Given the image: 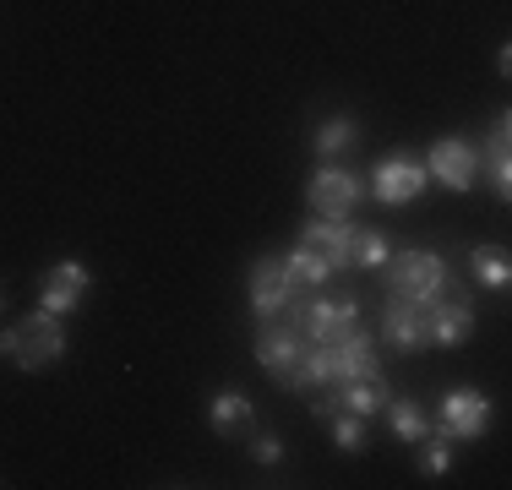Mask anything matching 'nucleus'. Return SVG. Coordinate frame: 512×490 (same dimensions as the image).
<instances>
[{
  "label": "nucleus",
  "mask_w": 512,
  "mask_h": 490,
  "mask_svg": "<svg viewBox=\"0 0 512 490\" xmlns=\"http://www.w3.org/2000/svg\"><path fill=\"white\" fill-rule=\"evenodd\" d=\"M382 273H387V300H409V305H431L447 289H458L436 251H393Z\"/></svg>",
  "instance_id": "1"
},
{
  "label": "nucleus",
  "mask_w": 512,
  "mask_h": 490,
  "mask_svg": "<svg viewBox=\"0 0 512 490\" xmlns=\"http://www.w3.org/2000/svg\"><path fill=\"white\" fill-rule=\"evenodd\" d=\"M0 354L11 365H22V371H44V365H55L66 354V327H60L55 311H33L0 333Z\"/></svg>",
  "instance_id": "2"
},
{
  "label": "nucleus",
  "mask_w": 512,
  "mask_h": 490,
  "mask_svg": "<svg viewBox=\"0 0 512 490\" xmlns=\"http://www.w3.org/2000/svg\"><path fill=\"white\" fill-rule=\"evenodd\" d=\"M256 365H262L267 376H278L289 392H295V376H300V360H306V333H300V322H295V305L284 311V322H267L262 333H256Z\"/></svg>",
  "instance_id": "3"
},
{
  "label": "nucleus",
  "mask_w": 512,
  "mask_h": 490,
  "mask_svg": "<svg viewBox=\"0 0 512 490\" xmlns=\"http://www.w3.org/2000/svg\"><path fill=\"white\" fill-rule=\"evenodd\" d=\"M295 322H300V333H306V343H338L360 327V300L355 294H349V300L322 294V300H311V305H295Z\"/></svg>",
  "instance_id": "4"
},
{
  "label": "nucleus",
  "mask_w": 512,
  "mask_h": 490,
  "mask_svg": "<svg viewBox=\"0 0 512 490\" xmlns=\"http://www.w3.org/2000/svg\"><path fill=\"white\" fill-rule=\"evenodd\" d=\"M425 186H431V175H425V158H414V153H387V158H376V169H371V196L387 207L414 202Z\"/></svg>",
  "instance_id": "5"
},
{
  "label": "nucleus",
  "mask_w": 512,
  "mask_h": 490,
  "mask_svg": "<svg viewBox=\"0 0 512 490\" xmlns=\"http://www.w3.org/2000/svg\"><path fill=\"white\" fill-rule=\"evenodd\" d=\"M425 175L447 191H474V180H480V147L469 137H442L425 153Z\"/></svg>",
  "instance_id": "6"
},
{
  "label": "nucleus",
  "mask_w": 512,
  "mask_h": 490,
  "mask_svg": "<svg viewBox=\"0 0 512 490\" xmlns=\"http://www.w3.org/2000/svg\"><path fill=\"white\" fill-rule=\"evenodd\" d=\"M295 273H289L284 256H262V262L251 267V311L262 316V322H273V316H284L289 305H295Z\"/></svg>",
  "instance_id": "7"
},
{
  "label": "nucleus",
  "mask_w": 512,
  "mask_h": 490,
  "mask_svg": "<svg viewBox=\"0 0 512 490\" xmlns=\"http://www.w3.org/2000/svg\"><path fill=\"white\" fill-rule=\"evenodd\" d=\"M360 196H365V180L349 175V169H338V164H322L306 186V202H311L316 218H349Z\"/></svg>",
  "instance_id": "8"
},
{
  "label": "nucleus",
  "mask_w": 512,
  "mask_h": 490,
  "mask_svg": "<svg viewBox=\"0 0 512 490\" xmlns=\"http://www.w3.org/2000/svg\"><path fill=\"white\" fill-rule=\"evenodd\" d=\"M436 425H442L447 441H480L485 425H491V403H485V392L458 387V392H447V398H442Z\"/></svg>",
  "instance_id": "9"
},
{
  "label": "nucleus",
  "mask_w": 512,
  "mask_h": 490,
  "mask_svg": "<svg viewBox=\"0 0 512 490\" xmlns=\"http://www.w3.org/2000/svg\"><path fill=\"white\" fill-rule=\"evenodd\" d=\"M425 333H431L436 349H458L463 338L474 333V305L463 289H447L442 300L425 305Z\"/></svg>",
  "instance_id": "10"
},
{
  "label": "nucleus",
  "mask_w": 512,
  "mask_h": 490,
  "mask_svg": "<svg viewBox=\"0 0 512 490\" xmlns=\"http://www.w3.org/2000/svg\"><path fill=\"white\" fill-rule=\"evenodd\" d=\"M88 289H93V273L82 262H55L50 273H44V284H39V305L44 311H55V316H71L82 300H88Z\"/></svg>",
  "instance_id": "11"
},
{
  "label": "nucleus",
  "mask_w": 512,
  "mask_h": 490,
  "mask_svg": "<svg viewBox=\"0 0 512 490\" xmlns=\"http://www.w3.org/2000/svg\"><path fill=\"white\" fill-rule=\"evenodd\" d=\"M300 251L322 256L338 273V267L355 262V224L349 218H316V224H306V235H300Z\"/></svg>",
  "instance_id": "12"
},
{
  "label": "nucleus",
  "mask_w": 512,
  "mask_h": 490,
  "mask_svg": "<svg viewBox=\"0 0 512 490\" xmlns=\"http://www.w3.org/2000/svg\"><path fill=\"white\" fill-rule=\"evenodd\" d=\"M207 425H213L218 436H251V431H256V409H251V398H246L240 387L213 392V403H207Z\"/></svg>",
  "instance_id": "13"
},
{
  "label": "nucleus",
  "mask_w": 512,
  "mask_h": 490,
  "mask_svg": "<svg viewBox=\"0 0 512 490\" xmlns=\"http://www.w3.org/2000/svg\"><path fill=\"white\" fill-rule=\"evenodd\" d=\"M382 338L393 343V349H425L431 343V333H425V305H409V300H393L387 305V316H382Z\"/></svg>",
  "instance_id": "14"
},
{
  "label": "nucleus",
  "mask_w": 512,
  "mask_h": 490,
  "mask_svg": "<svg viewBox=\"0 0 512 490\" xmlns=\"http://www.w3.org/2000/svg\"><path fill=\"white\" fill-rule=\"evenodd\" d=\"M507 142H512V115L502 109V115L491 120V142H485V158H480V169H485V180H491V191L512 196V158H507Z\"/></svg>",
  "instance_id": "15"
},
{
  "label": "nucleus",
  "mask_w": 512,
  "mask_h": 490,
  "mask_svg": "<svg viewBox=\"0 0 512 490\" xmlns=\"http://www.w3.org/2000/svg\"><path fill=\"white\" fill-rule=\"evenodd\" d=\"M355 142H360V126H355V115H327L322 126L311 131V147H316V158H327V164H333L338 153H349Z\"/></svg>",
  "instance_id": "16"
},
{
  "label": "nucleus",
  "mask_w": 512,
  "mask_h": 490,
  "mask_svg": "<svg viewBox=\"0 0 512 490\" xmlns=\"http://www.w3.org/2000/svg\"><path fill=\"white\" fill-rule=\"evenodd\" d=\"M387 398H393V392H387L382 376H360V382H344V387H338V403H344L349 414H360V420L382 414V409H387Z\"/></svg>",
  "instance_id": "17"
},
{
  "label": "nucleus",
  "mask_w": 512,
  "mask_h": 490,
  "mask_svg": "<svg viewBox=\"0 0 512 490\" xmlns=\"http://www.w3.org/2000/svg\"><path fill=\"white\" fill-rule=\"evenodd\" d=\"M387 425H393V436L398 441H425L431 436V414H425V403H414V398H387Z\"/></svg>",
  "instance_id": "18"
},
{
  "label": "nucleus",
  "mask_w": 512,
  "mask_h": 490,
  "mask_svg": "<svg viewBox=\"0 0 512 490\" xmlns=\"http://www.w3.org/2000/svg\"><path fill=\"white\" fill-rule=\"evenodd\" d=\"M469 262H474V278H480L485 289H507V284H512V256H507V245H474Z\"/></svg>",
  "instance_id": "19"
},
{
  "label": "nucleus",
  "mask_w": 512,
  "mask_h": 490,
  "mask_svg": "<svg viewBox=\"0 0 512 490\" xmlns=\"http://www.w3.org/2000/svg\"><path fill=\"white\" fill-rule=\"evenodd\" d=\"M387 256H393V240H387L382 229H355V267H371V273H382Z\"/></svg>",
  "instance_id": "20"
},
{
  "label": "nucleus",
  "mask_w": 512,
  "mask_h": 490,
  "mask_svg": "<svg viewBox=\"0 0 512 490\" xmlns=\"http://www.w3.org/2000/svg\"><path fill=\"white\" fill-rule=\"evenodd\" d=\"M284 262H289V273H295V284H300V289H322V284H327V278H333V267H327V262H322V256H311V251H300V245H295V251H289V256H284Z\"/></svg>",
  "instance_id": "21"
},
{
  "label": "nucleus",
  "mask_w": 512,
  "mask_h": 490,
  "mask_svg": "<svg viewBox=\"0 0 512 490\" xmlns=\"http://www.w3.org/2000/svg\"><path fill=\"white\" fill-rule=\"evenodd\" d=\"M333 447L338 452H365V420L360 414H349V409L333 414Z\"/></svg>",
  "instance_id": "22"
},
{
  "label": "nucleus",
  "mask_w": 512,
  "mask_h": 490,
  "mask_svg": "<svg viewBox=\"0 0 512 490\" xmlns=\"http://www.w3.org/2000/svg\"><path fill=\"white\" fill-rule=\"evenodd\" d=\"M447 469H453V447H447V436H442V441H431V436H425V441H420V474L442 480Z\"/></svg>",
  "instance_id": "23"
},
{
  "label": "nucleus",
  "mask_w": 512,
  "mask_h": 490,
  "mask_svg": "<svg viewBox=\"0 0 512 490\" xmlns=\"http://www.w3.org/2000/svg\"><path fill=\"white\" fill-rule=\"evenodd\" d=\"M251 458L256 463H278V458H284V441H278V436H251Z\"/></svg>",
  "instance_id": "24"
}]
</instances>
